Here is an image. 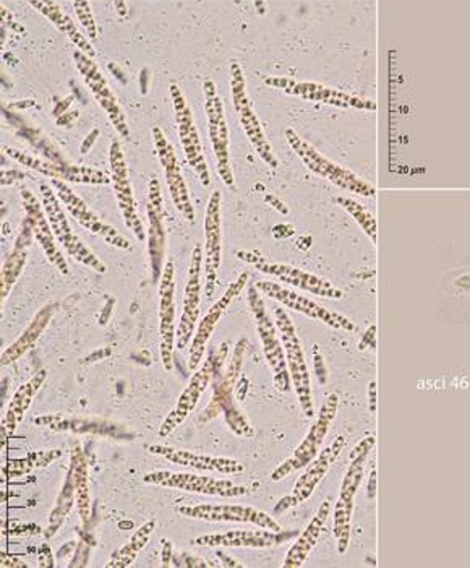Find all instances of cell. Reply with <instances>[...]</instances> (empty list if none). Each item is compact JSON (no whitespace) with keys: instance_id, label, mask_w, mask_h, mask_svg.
Here are the masks:
<instances>
[{"instance_id":"37","label":"cell","mask_w":470,"mask_h":568,"mask_svg":"<svg viewBox=\"0 0 470 568\" xmlns=\"http://www.w3.org/2000/svg\"><path fill=\"white\" fill-rule=\"evenodd\" d=\"M266 85L272 88H279L289 94H297V97L307 98L311 101H326V103L341 104V106H350L354 101L346 94L336 93L333 90H326L320 85H311V83H297L287 79H266Z\"/></svg>"},{"instance_id":"23","label":"cell","mask_w":470,"mask_h":568,"mask_svg":"<svg viewBox=\"0 0 470 568\" xmlns=\"http://www.w3.org/2000/svg\"><path fill=\"white\" fill-rule=\"evenodd\" d=\"M203 261L205 258H203L202 247L196 245L192 252L191 270H188L187 286H185L184 311H182L177 336H175V346L178 351H184L185 346L192 342L193 333L196 332V324H198Z\"/></svg>"},{"instance_id":"14","label":"cell","mask_w":470,"mask_h":568,"mask_svg":"<svg viewBox=\"0 0 470 568\" xmlns=\"http://www.w3.org/2000/svg\"><path fill=\"white\" fill-rule=\"evenodd\" d=\"M109 163H111L112 185H114L115 199H117L119 212L136 240L146 241L145 227L136 212L135 197H133L132 182H130L127 161L122 152L121 143L112 142L109 150Z\"/></svg>"},{"instance_id":"16","label":"cell","mask_w":470,"mask_h":568,"mask_svg":"<svg viewBox=\"0 0 470 568\" xmlns=\"http://www.w3.org/2000/svg\"><path fill=\"white\" fill-rule=\"evenodd\" d=\"M287 142L293 146L294 152L297 156L307 164L308 170L314 173L323 175V178L329 179L333 184L339 185V187L346 189V191L356 192L360 195H374V189L365 182L357 179L356 175L349 173V171L343 170L338 164L331 163V161L323 158L317 150L311 149L307 142L300 139L294 131H286Z\"/></svg>"},{"instance_id":"3","label":"cell","mask_w":470,"mask_h":568,"mask_svg":"<svg viewBox=\"0 0 470 568\" xmlns=\"http://www.w3.org/2000/svg\"><path fill=\"white\" fill-rule=\"evenodd\" d=\"M275 317L284 354H286L287 367H289L290 381H293L294 390L299 398L302 413L307 417H314L315 403L314 395H311L310 372L305 363L304 346L297 336L296 325L283 307L275 308Z\"/></svg>"},{"instance_id":"42","label":"cell","mask_w":470,"mask_h":568,"mask_svg":"<svg viewBox=\"0 0 470 568\" xmlns=\"http://www.w3.org/2000/svg\"><path fill=\"white\" fill-rule=\"evenodd\" d=\"M73 7H75L76 17H79L82 27L85 28L88 37H90L91 40H96V23H94V17L93 13H91L88 0H75V2H73Z\"/></svg>"},{"instance_id":"45","label":"cell","mask_w":470,"mask_h":568,"mask_svg":"<svg viewBox=\"0 0 470 568\" xmlns=\"http://www.w3.org/2000/svg\"><path fill=\"white\" fill-rule=\"evenodd\" d=\"M163 550H161V559H163V567H172V560H174V556H172V542L170 539L164 538L163 541Z\"/></svg>"},{"instance_id":"20","label":"cell","mask_w":470,"mask_h":568,"mask_svg":"<svg viewBox=\"0 0 470 568\" xmlns=\"http://www.w3.org/2000/svg\"><path fill=\"white\" fill-rule=\"evenodd\" d=\"M216 366L217 353H212V351H210L205 363L202 364V367H200L198 371H195V374L192 375L187 387L182 392L177 405H175V408L172 409L170 415H167L164 423L161 424L160 437L170 436V434L174 433V430L177 429V427L181 426L188 416H191L193 409L198 405L200 398H202L206 388L212 384Z\"/></svg>"},{"instance_id":"19","label":"cell","mask_w":470,"mask_h":568,"mask_svg":"<svg viewBox=\"0 0 470 568\" xmlns=\"http://www.w3.org/2000/svg\"><path fill=\"white\" fill-rule=\"evenodd\" d=\"M12 160L20 164L37 171V173L48 175L51 179H61V181L73 182V184H112V178L104 171L93 170V168L79 166L72 163H54V161H44L41 158L30 156V154L20 152V150L3 149Z\"/></svg>"},{"instance_id":"18","label":"cell","mask_w":470,"mask_h":568,"mask_svg":"<svg viewBox=\"0 0 470 568\" xmlns=\"http://www.w3.org/2000/svg\"><path fill=\"white\" fill-rule=\"evenodd\" d=\"M255 286L262 291L266 296L272 300L278 301L284 307L293 308V311L300 312V314L307 315V317L320 321L328 327L336 329H346V332H356V324L338 312L329 311V308L320 306L315 301L307 300V297L300 296V294L294 293V291L287 290V287L280 286L278 283L273 282H258Z\"/></svg>"},{"instance_id":"34","label":"cell","mask_w":470,"mask_h":568,"mask_svg":"<svg viewBox=\"0 0 470 568\" xmlns=\"http://www.w3.org/2000/svg\"><path fill=\"white\" fill-rule=\"evenodd\" d=\"M45 377H48V371L41 369L16 392L12 402L9 403L6 416H3L2 419V434L9 437L16 434L17 427L22 423L28 409L31 408L34 396H37L38 392L43 387Z\"/></svg>"},{"instance_id":"2","label":"cell","mask_w":470,"mask_h":568,"mask_svg":"<svg viewBox=\"0 0 470 568\" xmlns=\"http://www.w3.org/2000/svg\"><path fill=\"white\" fill-rule=\"evenodd\" d=\"M377 444L375 436H367L350 452V465L341 484V496L335 507V538L338 541V552L346 554L350 541V526H352L354 499L362 484L365 463L368 454Z\"/></svg>"},{"instance_id":"30","label":"cell","mask_w":470,"mask_h":568,"mask_svg":"<svg viewBox=\"0 0 470 568\" xmlns=\"http://www.w3.org/2000/svg\"><path fill=\"white\" fill-rule=\"evenodd\" d=\"M37 426L49 427L54 433L98 434L115 438H130L121 426L100 417L45 415L34 419Z\"/></svg>"},{"instance_id":"7","label":"cell","mask_w":470,"mask_h":568,"mask_svg":"<svg viewBox=\"0 0 470 568\" xmlns=\"http://www.w3.org/2000/svg\"><path fill=\"white\" fill-rule=\"evenodd\" d=\"M143 481L154 484V486L185 490V493L202 494V496L223 497V499L244 497L258 489L257 483L254 486H244V484L221 481V479L210 478V476L191 475V473H150L143 478Z\"/></svg>"},{"instance_id":"29","label":"cell","mask_w":470,"mask_h":568,"mask_svg":"<svg viewBox=\"0 0 470 568\" xmlns=\"http://www.w3.org/2000/svg\"><path fill=\"white\" fill-rule=\"evenodd\" d=\"M221 194L213 192L205 219V294L212 300L221 266Z\"/></svg>"},{"instance_id":"52","label":"cell","mask_w":470,"mask_h":568,"mask_svg":"<svg viewBox=\"0 0 470 568\" xmlns=\"http://www.w3.org/2000/svg\"><path fill=\"white\" fill-rule=\"evenodd\" d=\"M266 202H273L272 203L273 206H280V210H283V213H287L286 206H284L283 203L279 202V200L273 199L272 195H268V197H266Z\"/></svg>"},{"instance_id":"31","label":"cell","mask_w":470,"mask_h":568,"mask_svg":"<svg viewBox=\"0 0 470 568\" xmlns=\"http://www.w3.org/2000/svg\"><path fill=\"white\" fill-rule=\"evenodd\" d=\"M33 237L34 233L30 220L24 219L22 230H20L19 237H17L16 247L10 252L2 266V275H0V300H2V304L9 297L16 283L19 282L20 275H22L28 261V248H30Z\"/></svg>"},{"instance_id":"50","label":"cell","mask_w":470,"mask_h":568,"mask_svg":"<svg viewBox=\"0 0 470 568\" xmlns=\"http://www.w3.org/2000/svg\"><path fill=\"white\" fill-rule=\"evenodd\" d=\"M217 557H221V560H223L224 567H244L241 562H237V560H234L233 557L227 556L226 552H223V550H217Z\"/></svg>"},{"instance_id":"27","label":"cell","mask_w":470,"mask_h":568,"mask_svg":"<svg viewBox=\"0 0 470 568\" xmlns=\"http://www.w3.org/2000/svg\"><path fill=\"white\" fill-rule=\"evenodd\" d=\"M22 200L24 213H27V219L30 220L31 227H33L34 240L40 242L48 261L51 262L62 275H69V263H67L64 255H62L58 244H55L58 237H55L48 215H45L43 202H40L37 195L28 191V189H23Z\"/></svg>"},{"instance_id":"51","label":"cell","mask_w":470,"mask_h":568,"mask_svg":"<svg viewBox=\"0 0 470 568\" xmlns=\"http://www.w3.org/2000/svg\"><path fill=\"white\" fill-rule=\"evenodd\" d=\"M100 135V131H93L90 133V135L86 136L85 143L82 145V153L86 154L90 152L91 145H93L94 142H96V136Z\"/></svg>"},{"instance_id":"1","label":"cell","mask_w":470,"mask_h":568,"mask_svg":"<svg viewBox=\"0 0 470 568\" xmlns=\"http://www.w3.org/2000/svg\"><path fill=\"white\" fill-rule=\"evenodd\" d=\"M248 339L242 338L235 345L233 356L227 363L226 369H223L224 357L227 354V343L221 345L217 351V366L213 377V398L210 405L203 409L196 423L205 424L216 417L223 416L227 426L233 430L235 436L254 437V427L248 423L247 417L238 408L237 399H235V387H237V378L241 375L242 364H244L245 353H247Z\"/></svg>"},{"instance_id":"41","label":"cell","mask_w":470,"mask_h":568,"mask_svg":"<svg viewBox=\"0 0 470 568\" xmlns=\"http://www.w3.org/2000/svg\"><path fill=\"white\" fill-rule=\"evenodd\" d=\"M338 203L357 220V223L362 226V230L371 237V241H377V223H375L374 216L364 206H360L359 203L350 199H338Z\"/></svg>"},{"instance_id":"4","label":"cell","mask_w":470,"mask_h":568,"mask_svg":"<svg viewBox=\"0 0 470 568\" xmlns=\"http://www.w3.org/2000/svg\"><path fill=\"white\" fill-rule=\"evenodd\" d=\"M248 306L257 322L259 339H262L263 353L273 371L276 388L283 394L290 390L289 367H287L286 354H284L283 342H280L279 329L276 322L269 317L265 303L262 300V291L255 284L248 286Z\"/></svg>"},{"instance_id":"13","label":"cell","mask_w":470,"mask_h":568,"mask_svg":"<svg viewBox=\"0 0 470 568\" xmlns=\"http://www.w3.org/2000/svg\"><path fill=\"white\" fill-rule=\"evenodd\" d=\"M170 91L172 104H174L175 121H177L178 139H181L187 163L198 175L202 184L210 187L212 178H210L208 164H206L205 154H203L198 129H196L195 121H193L191 106H188L181 88L171 85Z\"/></svg>"},{"instance_id":"10","label":"cell","mask_w":470,"mask_h":568,"mask_svg":"<svg viewBox=\"0 0 470 568\" xmlns=\"http://www.w3.org/2000/svg\"><path fill=\"white\" fill-rule=\"evenodd\" d=\"M346 442V437L344 436L336 437L335 440L331 442V445L323 448L314 462L305 466V471L302 473L300 478L297 479L293 493L284 497V499H280L278 505H276V515L284 514V511L290 510V508L299 507L300 504L307 503V500L314 496L318 484L328 475L336 459L343 454Z\"/></svg>"},{"instance_id":"22","label":"cell","mask_w":470,"mask_h":568,"mask_svg":"<svg viewBox=\"0 0 470 568\" xmlns=\"http://www.w3.org/2000/svg\"><path fill=\"white\" fill-rule=\"evenodd\" d=\"M160 336L161 359L164 369L174 366L175 329V265L167 261L160 280Z\"/></svg>"},{"instance_id":"36","label":"cell","mask_w":470,"mask_h":568,"mask_svg":"<svg viewBox=\"0 0 470 568\" xmlns=\"http://www.w3.org/2000/svg\"><path fill=\"white\" fill-rule=\"evenodd\" d=\"M31 7L38 10V12L43 13L44 17H48L62 33L69 37V40L72 41L80 51L85 52L86 55H90L91 59H94L96 55V51H94L93 45H91L90 41L83 37L82 31L79 30L75 23L72 22L69 16H65L62 12L61 7L58 3L52 2V0H30Z\"/></svg>"},{"instance_id":"40","label":"cell","mask_w":470,"mask_h":568,"mask_svg":"<svg viewBox=\"0 0 470 568\" xmlns=\"http://www.w3.org/2000/svg\"><path fill=\"white\" fill-rule=\"evenodd\" d=\"M73 504H76L75 484H73L72 476L67 473L64 487H62L54 510H52L51 517H49V526L44 531L45 538H52V536L61 529L65 518L69 517L70 511H72Z\"/></svg>"},{"instance_id":"35","label":"cell","mask_w":470,"mask_h":568,"mask_svg":"<svg viewBox=\"0 0 470 568\" xmlns=\"http://www.w3.org/2000/svg\"><path fill=\"white\" fill-rule=\"evenodd\" d=\"M69 475L72 476L73 484H75L76 508H79L80 518H82L83 526L88 528L93 507H91L90 481H88V462L79 442L72 445Z\"/></svg>"},{"instance_id":"32","label":"cell","mask_w":470,"mask_h":568,"mask_svg":"<svg viewBox=\"0 0 470 568\" xmlns=\"http://www.w3.org/2000/svg\"><path fill=\"white\" fill-rule=\"evenodd\" d=\"M58 311V304L51 303L43 308L38 311V314L34 315L33 321L30 322L22 335L19 336L16 343L12 346H9L2 353V357H0V364L3 367L12 366L13 363L23 357L28 351H31L37 346V343L40 342L41 336L48 328L49 322H51L52 315Z\"/></svg>"},{"instance_id":"21","label":"cell","mask_w":470,"mask_h":568,"mask_svg":"<svg viewBox=\"0 0 470 568\" xmlns=\"http://www.w3.org/2000/svg\"><path fill=\"white\" fill-rule=\"evenodd\" d=\"M154 146H156L157 158L163 164L164 174H166L167 187H170L172 202L185 220L195 221V210H193L191 194H188L187 182L182 175L181 163H178L177 154L166 139L161 128H153Z\"/></svg>"},{"instance_id":"17","label":"cell","mask_w":470,"mask_h":568,"mask_svg":"<svg viewBox=\"0 0 470 568\" xmlns=\"http://www.w3.org/2000/svg\"><path fill=\"white\" fill-rule=\"evenodd\" d=\"M52 187H54L59 200H61L65 209L69 210L70 215L79 221L85 230L96 234V236L103 237L108 244L122 248V251H130V248H132L130 242L125 240L117 230H114L111 224L104 223V221L86 205L85 200L80 199L79 195L69 187L65 181L52 179Z\"/></svg>"},{"instance_id":"12","label":"cell","mask_w":470,"mask_h":568,"mask_svg":"<svg viewBox=\"0 0 470 568\" xmlns=\"http://www.w3.org/2000/svg\"><path fill=\"white\" fill-rule=\"evenodd\" d=\"M205 90V110L208 118V133L212 139L214 154H216L217 173L227 187H234V173L229 160V129H227L224 103L217 94L213 80L203 83Z\"/></svg>"},{"instance_id":"44","label":"cell","mask_w":470,"mask_h":568,"mask_svg":"<svg viewBox=\"0 0 470 568\" xmlns=\"http://www.w3.org/2000/svg\"><path fill=\"white\" fill-rule=\"evenodd\" d=\"M359 349L377 351V325H371L365 333L362 342L359 343Z\"/></svg>"},{"instance_id":"47","label":"cell","mask_w":470,"mask_h":568,"mask_svg":"<svg viewBox=\"0 0 470 568\" xmlns=\"http://www.w3.org/2000/svg\"><path fill=\"white\" fill-rule=\"evenodd\" d=\"M367 497L370 500L377 497V469H371L370 478H368Z\"/></svg>"},{"instance_id":"25","label":"cell","mask_w":470,"mask_h":568,"mask_svg":"<svg viewBox=\"0 0 470 568\" xmlns=\"http://www.w3.org/2000/svg\"><path fill=\"white\" fill-rule=\"evenodd\" d=\"M299 531H272V529H241V531L217 532L193 539V545L203 547H251V549H272L297 538Z\"/></svg>"},{"instance_id":"46","label":"cell","mask_w":470,"mask_h":568,"mask_svg":"<svg viewBox=\"0 0 470 568\" xmlns=\"http://www.w3.org/2000/svg\"><path fill=\"white\" fill-rule=\"evenodd\" d=\"M24 178H27V175L20 173V171L2 170V187H6V185L13 184V182L23 181Z\"/></svg>"},{"instance_id":"33","label":"cell","mask_w":470,"mask_h":568,"mask_svg":"<svg viewBox=\"0 0 470 568\" xmlns=\"http://www.w3.org/2000/svg\"><path fill=\"white\" fill-rule=\"evenodd\" d=\"M329 511H331V503L325 500L318 507V511L315 514L310 525L304 529L302 535L297 536V541L290 547L286 560H284V568H299L304 566L305 560L310 556L311 549L317 546L318 539H320L323 528H325L326 521H328Z\"/></svg>"},{"instance_id":"43","label":"cell","mask_w":470,"mask_h":568,"mask_svg":"<svg viewBox=\"0 0 470 568\" xmlns=\"http://www.w3.org/2000/svg\"><path fill=\"white\" fill-rule=\"evenodd\" d=\"M172 564L177 567H212L213 564L205 562L202 557L192 556V554L181 552L174 557Z\"/></svg>"},{"instance_id":"38","label":"cell","mask_w":470,"mask_h":568,"mask_svg":"<svg viewBox=\"0 0 470 568\" xmlns=\"http://www.w3.org/2000/svg\"><path fill=\"white\" fill-rule=\"evenodd\" d=\"M154 528H156V521L154 520L140 526V528L133 532L132 538L129 539L127 545L119 549L117 552L112 554L106 568H127L132 566L136 557H139V554L149 546Z\"/></svg>"},{"instance_id":"49","label":"cell","mask_w":470,"mask_h":568,"mask_svg":"<svg viewBox=\"0 0 470 568\" xmlns=\"http://www.w3.org/2000/svg\"><path fill=\"white\" fill-rule=\"evenodd\" d=\"M315 353V359H317V366H318V381H320L321 385L326 384V378H328V374H326L325 366H323V359L320 356V353H318L317 348H314Z\"/></svg>"},{"instance_id":"48","label":"cell","mask_w":470,"mask_h":568,"mask_svg":"<svg viewBox=\"0 0 470 568\" xmlns=\"http://www.w3.org/2000/svg\"><path fill=\"white\" fill-rule=\"evenodd\" d=\"M368 403H370V412H377V382H370L368 385Z\"/></svg>"},{"instance_id":"11","label":"cell","mask_w":470,"mask_h":568,"mask_svg":"<svg viewBox=\"0 0 470 568\" xmlns=\"http://www.w3.org/2000/svg\"><path fill=\"white\" fill-rule=\"evenodd\" d=\"M237 257L242 262L251 263L259 273L265 275L275 276L283 283L290 284V286L300 287V290L308 291V293L317 294V296L328 297V300H341L343 291L333 286L331 283L320 278V276L311 275V273L302 272L293 265H284V263H273L263 258L258 252H237Z\"/></svg>"},{"instance_id":"8","label":"cell","mask_w":470,"mask_h":568,"mask_svg":"<svg viewBox=\"0 0 470 568\" xmlns=\"http://www.w3.org/2000/svg\"><path fill=\"white\" fill-rule=\"evenodd\" d=\"M231 88H233V103L235 111L241 118L242 128L245 135L251 140L254 149L257 150L258 156L268 164L269 168L276 170L278 168V158L273 152L272 145L266 140L265 131H263L262 122L258 121L254 108L247 94V83H245L244 72L237 61H231Z\"/></svg>"},{"instance_id":"6","label":"cell","mask_w":470,"mask_h":568,"mask_svg":"<svg viewBox=\"0 0 470 568\" xmlns=\"http://www.w3.org/2000/svg\"><path fill=\"white\" fill-rule=\"evenodd\" d=\"M338 408L339 396L336 394L329 395L328 398H326L325 405L321 406L320 413H318L317 420H315L314 426L308 430L307 437H305L304 442L296 448L293 457L280 463L278 468L273 471L272 481H283L290 473L305 468L308 463L314 462V459L318 457L323 442L328 437L329 429H331V424L333 420H335Z\"/></svg>"},{"instance_id":"39","label":"cell","mask_w":470,"mask_h":568,"mask_svg":"<svg viewBox=\"0 0 470 568\" xmlns=\"http://www.w3.org/2000/svg\"><path fill=\"white\" fill-rule=\"evenodd\" d=\"M62 457V450L34 452L22 459L7 463L6 476L9 479L22 478L34 469L48 468L54 459Z\"/></svg>"},{"instance_id":"26","label":"cell","mask_w":470,"mask_h":568,"mask_svg":"<svg viewBox=\"0 0 470 568\" xmlns=\"http://www.w3.org/2000/svg\"><path fill=\"white\" fill-rule=\"evenodd\" d=\"M248 275L247 272L242 273L237 280L229 287H227L226 293L223 294L221 300H217L214 303V306L210 308L208 314L202 318L198 327H196L195 336L192 339L191 346V356H188V369L195 372L200 369V364H202L203 354H205L206 345H208L210 338L216 329L217 322L223 317L224 312L227 311V307L231 306V303L238 296V294L244 291V287L247 286Z\"/></svg>"},{"instance_id":"15","label":"cell","mask_w":470,"mask_h":568,"mask_svg":"<svg viewBox=\"0 0 470 568\" xmlns=\"http://www.w3.org/2000/svg\"><path fill=\"white\" fill-rule=\"evenodd\" d=\"M73 59H75L76 69L82 73L88 88H90L91 93H93L94 100L106 111L115 131L119 132V135L124 136V139H129L130 131L127 119H125L124 110H122L117 97H115L111 88H109L106 77L98 69L93 59L86 55L85 52L80 51V49L73 52Z\"/></svg>"},{"instance_id":"24","label":"cell","mask_w":470,"mask_h":568,"mask_svg":"<svg viewBox=\"0 0 470 568\" xmlns=\"http://www.w3.org/2000/svg\"><path fill=\"white\" fill-rule=\"evenodd\" d=\"M149 254L153 282L160 283L163 275L164 252H166V226H164V200L161 184L156 178L151 179L149 185Z\"/></svg>"},{"instance_id":"5","label":"cell","mask_w":470,"mask_h":568,"mask_svg":"<svg viewBox=\"0 0 470 568\" xmlns=\"http://www.w3.org/2000/svg\"><path fill=\"white\" fill-rule=\"evenodd\" d=\"M40 189L45 215H48L52 231H54L55 237L61 242L62 247L69 252L70 257L75 258L79 263H83L88 268L94 270V272L100 273V275L108 273V266L94 255V252H91L90 248L83 244V241L80 240L75 233H73L72 226H70L69 220H67L64 209H62V202L59 200L58 194H55L54 187L45 184V182H41Z\"/></svg>"},{"instance_id":"28","label":"cell","mask_w":470,"mask_h":568,"mask_svg":"<svg viewBox=\"0 0 470 568\" xmlns=\"http://www.w3.org/2000/svg\"><path fill=\"white\" fill-rule=\"evenodd\" d=\"M146 450L156 457L166 458L174 465L187 466V468L198 469V471H212L217 475H242L245 466L237 459L212 457V455L195 454L191 450H181V448L167 447V445H149Z\"/></svg>"},{"instance_id":"9","label":"cell","mask_w":470,"mask_h":568,"mask_svg":"<svg viewBox=\"0 0 470 568\" xmlns=\"http://www.w3.org/2000/svg\"><path fill=\"white\" fill-rule=\"evenodd\" d=\"M175 510L184 517L208 521V524H248L258 526V528L272 529V531H283V528L272 515L248 507V505H182Z\"/></svg>"}]
</instances>
